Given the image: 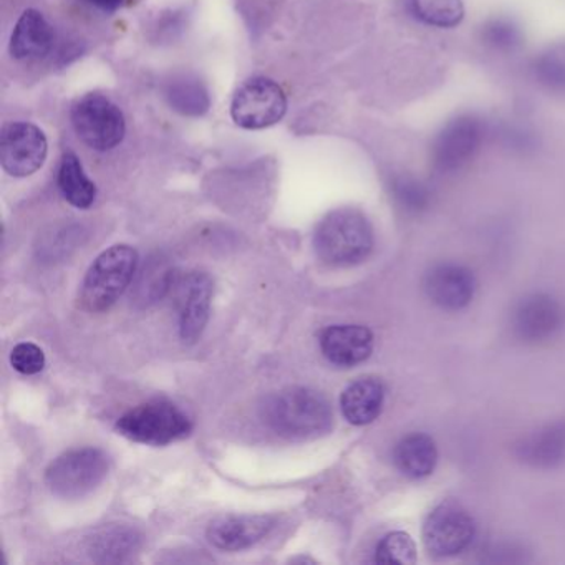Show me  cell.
<instances>
[{"label": "cell", "mask_w": 565, "mask_h": 565, "mask_svg": "<svg viewBox=\"0 0 565 565\" xmlns=\"http://www.w3.org/2000/svg\"><path fill=\"white\" fill-rule=\"evenodd\" d=\"M320 349L330 363L350 369L372 355L373 333L363 326H332L320 335Z\"/></svg>", "instance_id": "15"}, {"label": "cell", "mask_w": 565, "mask_h": 565, "mask_svg": "<svg viewBox=\"0 0 565 565\" xmlns=\"http://www.w3.org/2000/svg\"><path fill=\"white\" fill-rule=\"evenodd\" d=\"M393 196L396 203L408 211V213H419L426 210L429 204V191L422 181L412 177H399L393 181Z\"/></svg>", "instance_id": "27"}, {"label": "cell", "mask_w": 565, "mask_h": 565, "mask_svg": "<svg viewBox=\"0 0 565 565\" xmlns=\"http://www.w3.org/2000/svg\"><path fill=\"white\" fill-rule=\"evenodd\" d=\"M287 97L279 84L266 77L250 78L241 85L231 104L234 124L244 130H264L282 120Z\"/></svg>", "instance_id": "8"}, {"label": "cell", "mask_w": 565, "mask_h": 565, "mask_svg": "<svg viewBox=\"0 0 565 565\" xmlns=\"http://www.w3.org/2000/svg\"><path fill=\"white\" fill-rule=\"evenodd\" d=\"M484 121L462 114L449 120L431 145V163L439 173L451 174L468 167L484 143Z\"/></svg>", "instance_id": "7"}, {"label": "cell", "mask_w": 565, "mask_h": 565, "mask_svg": "<svg viewBox=\"0 0 565 565\" xmlns=\"http://www.w3.org/2000/svg\"><path fill=\"white\" fill-rule=\"evenodd\" d=\"M57 184L64 200L78 210H88L97 200V186L85 174L77 154L71 153V151L62 157Z\"/></svg>", "instance_id": "20"}, {"label": "cell", "mask_w": 565, "mask_h": 565, "mask_svg": "<svg viewBox=\"0 0 565 565\" xmlns=\"http://www.w3.org/2000/svg\"><path fill=\"white\" fill-rule=\"evenodd\" d=\"M436 462L438 449L431 436L413 433L396 445L395 465L406 478H426L435 471Z\"/></svg>", "instance_id": "19"}, {"label": "cell", "mask_w": 565, "mask_h": 565, "mask_svg": "<svg viewBox=\"0 0 565 565\" xmlns=\"http://www.w3.org/2000/svg\"><path fill=\"white\" fill-rule=\"evenodd\" d=\"M273 527L274 519L270 515H224L211 522L206 537L220 551L237 552L263 541Z\"/></svg>", "instance_id": "14"}, {"label": "cell", "mask_w": 565, "mask_h": 565, "mask_svg": "<svg viewBox=\"0 0 565 565\" xmlns=\"http://www.w3.org/2000/svg\"><path fill=\"white\" fill-rule=\"evenodd\" d=\"M75 134L95 151H111L124 141L127 124L124 111L110 98L87 94L75 102L71 111Z\"/></svg>", "instance_id": "6"}, {"label": "cell", "mask_w": 565, "mask_h": 565, "mask_svg": "<svg viewBox=\"0 0 565 565\" xmlns=\"http://www.w3.org/2000/svg\"><path fill=\"white\" fill-rule=\"evenodd\" d=\"M49 143L44 131L25 121H14L0 134V163L6 173L28 178L44 167Z\"/></svg>", "instance_id": "10"}, {"label": "cell", "mask_w": 565, "mask_h": 565, "mask_svg": "<svg viewBox=\"0 0 565 565\" xmlns=\"http://www.w3.org/2000/svg\"><path fill=\"white\" fill-rule=\"evenodd\" d=\"M264 419L270 429L294 441L320 438L333 426V413L322 393L303 386L282 390L267 399Z\"/></svg>", "instance_id": "1"}, {"label": "cell", "mask_w": 565, "mask_h": 565, "mask_svg": "<svg viewBox=\"0 0 565 565\" xmlns=\"http://www.w3.org/2000/svg\"><path fill=\"white\" fill-rule=\"evenodd\" d=\"M425 290L431 302L441 309L461 310L475 297L476 279L468 267L439 264L426 274Z\"/></svg>", "instance_id": "13"}, {"label": "cell", "mask_w": 565, "mask_h": 565, "mask_svg": "<svg viewBox=\"0 0 565 565\" xmlns=\"http://www.w3.org/2000/svg\"><path fill=\"white\" fill-rule=\"evenodd\" d=\"M214 282L206 273H191L178 280L180 335L184 343L201 339L210 320Z\"/></svg>", "instance_id": "11"}, {"label": "cell", "mask_w": 565, "mask_h": 565, "mask_svg": "<svg viewBox=\"0 0 565 565\" xmlns=\"http://www.w3.org/2000/svg\"><path fill=\"white\" fill-rule=\"evenodd\" d=\"M532 68L539 84L548 90L565 94V42L545 49L535 58Z\"/></svg>", "instance_id": "24"}, {"label": "cell", "mask_w": 565, "mask_h": 565, "mask_svg": "<svg viewBox=\"0 0 565 565\" xmlns=\"http://www.w3.org/2000/svg\"><path fill=\"white\" fill-rule=\"evenodd\" d=\"M84 2L92 6V8L98 9V11L111 14V12H117L124 6L125 0H84Z\"/></svg>", "instance_id": "29"}, {"label": "cell", "mask_w": 565, "mask_h": 565, "mask_svg": "<svg viewBox=\"0 0 565 565\" xmlns=\"http://www.w3.org/2000/svg\"><path fill=\"white\" fill-rule=\"evenodd\" d=\"M373 227L362 211L340 207L327 214L313 234L317 256L327 266L352 267L372 254Z\"/></svg>", "instance_id": "2"}, {"label": "cell", "mask_w": 565, "mask_h": 565, "mask_svg": "<svg viewBox=\"0 0 565 565\" xmlns=\"http://www.w3.org/2000/svg\"><path fill=\"white\" fill-rule=\"evenodd\" d=\"M140 547V535L128 527L104 529L90 539L88 552L97 562H121Z\"/></svg>", "instance_id": "21"}, {"label": "cell", "mask_w": 565, "mask_h": 565, "mask_svg": "<svg viewBox=\"0 0 565 565\" xmlns=\"http://www.w3.org/2000/svg\"><path fill=\"white\" fill-rule=\"evenodd\" d=\"M11 363L15 372L22 373V375H38L45 366L44 350L35 343H19L12 350Z\"/></svg>", "instance_id": "28"}, {"label": "cell", "mask_w": 565, "mask_h": 565, "mask_svg": "<svg viewBox=\"0 0 565 565\" xmlns=\"http://www.w3.org/2000/svg\"><path fill=\"white\" fill-rule=\"evenodd\" d=\"M406 11L419 24L455 29L465 19L462 0H406Z\"/></svg>", "instance_id": "22"}, {"label": "cell", "mask_w": 565, "mask_h": 565, "mask_svg": "<svg viewBox=\"0 0 565 565\" xmlns=\"http://www.w3.org/2000/svg\"><path fill=\"white\" fill-rule=\"evenodd\" d=\"M110 471V458L104 449H71L58 456L45 472L52 494L62 499H82L98 488Z\"/></svg>", "instance_id": "5"}, {"label": "cell", "mask_w": 565, "mask_h": 565, "mask_svg": "<svg viewBox=\"0 0 565 565\" xmlns=\"http://www.w3.org/2000/svg\"><path fill=\"white\" fill-rule=\"evenodd\" d=\"M475 519L456 502H443L433 509L423 527V542L433 557H455L471 545Z\"/></svg>", "instance_id": "9"}, {"label": "cell", "mask_w": 565, "mask_h": 565, "mask_svg": "<svg viewBox=\"0 0 565 565\" xmlns=\"http://www.w3.org/2000/svg\"><path fill=\"white\" fill-rule=\"evenodd\" d=\"M565 313L561 303L547 294L525 297L512 313V330L529 343L552 339L564 326Z\"/></svg>", "instance_id": "12"}, {"label": "cell", "mask_w": 565, "mask_h": 565, "mask_svg": "<svg viewBox=\"0 0 565 565\" xmlns=\"http://www.w3.org/2000/svg\"><path fill=\"white\" fill-rule=\"evenodd\" d=\"M482 41L494 51L512 52L522 44V32L509 19H492L482 28Z\"/></svg>", "instance_id": "26"}, {"label": "cell", "mask_w": 565, "mask_h": 565, "mask_svg": "<svg viewBox=\"0 0 565 565\" xmlns=\"http://www.w3.org/2000/svg\"><path fill=\"white\" fill-rule=\"evenodd\" d=\"M117 431L130 441L148 446H167L193 433L190 416L170 399L141 403L120 416Z\"/></svg>", "instance_id": "4"}, {"label": "cell", "mask_w": 565, "mask_h": 565, "mask_svg": "<svg viewBox=\"0 0 565 565\" xmlns=\"http://www.w3.org/2000/svg\"><path fill=\"white\" fill-rule=\"evenodd\" d=\"M416 557L415 542L406 532H392L376 545L375 561L379 564L412 565Z\"/></svg>", "instance_id": "25"}, {"label": "cell", "mask_w": 565, "mask_h": 565, "mask_svg": "<svg viewBox=\"0 0 565 565\" xmlns=\"http://www.w3.org/2000/svg\"><path fill=\"white\" fill-rule=\"evenodd\" d=\"M137 267L138 253L127 244H118L102 253L82 284V307L92 313L110 309L130 286Z\"/></svg>", "instance_id": "3"}, {"label": "cell", "mask_w": 565, "mask_h": 565, "mask_svg": "<svg viewBox=\"0 0 565 565\" xmlns=\"http://www.w3.org/2000/svg\"><path fill=\"white\" fill-rule=\"evenodd\" d=\"M383 402H385L383 383L373 376H365L343 390L340 406H342L347 422L355 426H363L379 418Z\"/></svg>", "instance_id": "18"}, {"label": "cell", "mask_w": 565, "mask_h": 565, "mask_svg": "<svg viewBox=\"0 0 565 565\" xmlns=\"http://www.w3.org/2000/svg\"><path fill=\"white\" fill-rule=\"evenodd\" d=\"M167 100L184 117H201L210 110V94L198 78L178 77L168 84Z\"/></svg>", "instance_id": "23"}, {"label": "cell", "mask_w": 565, "mask_h": 565, "mask_svg": "<svg viewBox=\"0 0 565 565\" xmlns=\"http://www.w3.org/2000/svg\"><path fill=\"white\" fill-rule=\"evenodd\" d=\"M54 31L44 15L29 9L19 19L11 38V54L15 61L38 62L54 49Z\"/></svg>", "instance_id": "16"}, {"label": "cell", "mask_w": 565, "mask_h": 565, "mask_svg": "<svg viewBox=\"0 0 565 565\" xmlns=\"http://www.w3.org/2000/svg\"><path fill=\"white\" fill-rule=\"evenodd\" d=\"M518 458L539 469L557 468L565 461V422L552 423L522 439Z\"/></svg>", "instance_id": "17"}]
</instances>
